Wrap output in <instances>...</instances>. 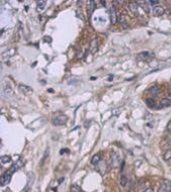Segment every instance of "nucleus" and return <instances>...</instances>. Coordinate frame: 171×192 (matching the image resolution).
Returning <instances> with one entry per match:
<instances>
[{
	"label": "nucleus",
	"instance_id": "obj_1",
	"mask_svg": "<svg viewBox=\"0 0 171 192\" xmlns=\"http://www.w3.org/2000/svg\"><path fill=\"white\" fill-rule=\"evenodd\" d=\"M18 167L19 166L17 165V163H15L14 165H12L9 170H7V171L4 173L3 176H2V178H1V185L2 186L7 185V184L10 182V180H11V175L16 171V169H18Z\"/></svg>",
	"mask_w": 171,
	"mask_h": 192
},
{
	"label": "nucleus",
	"instance_id": "obj_2",
	"mask_svg": "<svg viewBox=\"0 0 171 192\" xmlns=\"http://www.w3.org/2000/svg\"><path fill=\"white\" fill-rule=\"evenodd\" d=\"M67 116L64 114H59L57 115L56 117L53 118V120H52V123L55 125V126H61V125H64L66 124L67 122Z\"/></svg>",
	"mask_w": 171,
	"mask_h": 192
},
{
	"label": "nucleus",
	"instance_id": "obj_3",
	"mask_svg": "<svg viewBox=\"0 0 171 192\" xmlns=\"http://www.w3.org/2000/svg\"><path fill=\"white\" fill-rule=\"evenodd\" d=\"M158 192H171V181L168 179L163 180Z\"/></svg>",
	"mask_w": 171,
	"mask_h": 192
},
{
	"label": "nucleus",
	"instance_id": "obj_4",
	"mask_svg": "<svg viewBox=\"0 0 171 192\" xmlns=\"http://www.w3.org/2000/svg\"><path fill=\"white\" fill-rule=\"evenodd\" d=\"M110 20H111L112 24H115L117 22V12H116V7L112 5L110 7Z\"/></svg>",
	"mask_w": 171,
	"mask_h": 192
},
{
	"label": "nucleus",
	"instance_id": "obj_5",
	"mask_svg": "<svg viewBox=\"0 0 171 192\" xmlns=\"http://www.w3.org/2000/svg\"><path fill=\"white\" fill-rule=\"evenodd\" d=\"M164 12H165L164 7L161 6V5H156V6H153L152 13H153L154 16H161Z\"/></svg>",
	"mask_w": 171,
	"mask_h": 192
},
{
	"label": "nucleus",
	"instance_id": "obj_6",
	"mask_svg": "<svg viewBox=\"0 0 171 192\" xmlns=\"http://www.w3.org/2000/svg\"><path fill=\"white\" fill-rule=\"evenodd\" d=\"M128 9L130 10L132 14L137 15L138 14V9H139L138 2H130V3L128 4Z\"/></svg>",
	"mask_w": 171,
	"mask_h": 192
},
{
	"label": "nucleus",
	"instance_id": "obj_7",
	"mask_svg": "<svg viewBox=\"0 0 171 192\" xmlns=\"http://www.w3.org/2000/svg\"><path fill=\"white\" fill-rule=\"evenodd\" d=\"M170 105H171V100H169L168 98H165L160 101L158 108H165V107H169Z\"/></svg>",
	"mask_w": 171,
	"mask_h": 192
},
{
	"label": "nucleus",
	"instance_id": "obj_8",
	"mask_svg": "<svg viewBox=\"0 0 171 192\" xmlns=\"http://www.w3.org/2000/svg\"><path fill=\"white\" fill-rule=\"evenodd\" d=\"M138 5L142 6V8L145 12H149L150 11V4H149L148 1H142V2H138Z\"/></svg>",
	"mask_w": 171,
	"mask_h": 192
},
{
	"label": "nucleus",
	"instance_id": "obj_9",
	"mask_svg": "<svg viewBox=\"0 0 171 192\" xmlns=\"http://www.w3.org/2000/svg\"><path fill=\"white\" fill-rule=\"evenodd\" d=\"M152 56H153V54L150 53V52H148V51L139 53V57H140L141 59H143V60H148L149 58H151Z\"/></svg>",
	"mask_w": 171,
	"mask_h": 192
},
{
	"label": "nucleus",
	"instance_id": "obj_10",
	"mask_svg": "<svg viewBox=\"0 0 171 192\" xmlns=\"http://www.w3.org/2000/svg\"><path fill=\"white\" fill-rule=\"evenodd\" d=\"M97 47H98V42H97L96 39H93L90 43V50L92 53H95L97 50Z\"/></svg>",
	"mask_w": 171,
	"mask_h": 192
},
{
	"label": "nucleus",
	"instance_id": "obj_11",
	"mask_svg": "<svg viewBox=\"0 0 171 192\" xmlns=\"http://www.w3.org/2000/svg\"><path fill=\"white\" fill-rule=\"evenodd\" d=\"M101 160V155L100 154H95L93 157L91 158V164L93 165H97Z\"/></svg>",
	"mask_w": 171,
	"mask_h": 192
},
{
	"label": "nucleus",
	"instance_id": "obj_12",
	"mask_svg": "<svg viewBox=\"0 0 171 192\" xmlns=\"http://www.w3.org/2000/svg\"><path fill=\"white\" fill-rule=\"evenodd\" d=\"M4 93L6 96H12L13 95V89L10 85H6L4 87Z\"/></svg>",
	"mask_w": 171,
	"mask_h": 192
},
{
	"label": "nucleus",
	"instance_id": "obj_13",
	"mask_svg": "<svg viewBox=\"0 0 171 192\" xmlns=\"http://www.w3.org/2000/svg\"><path fill=\"white\" fill-rule=\"evenodd\" d=\"M128 183V179H127V176L122 174L120 177V185L122 186V187H125L126 185H127Z\"/></svg>",
	"mask_w": 171,
	"mask_h": 192
},
{
	"label": "nucleus",
	"instance_id": "obj_14",
	"mask_svg": "<svg viewBox=\"0 0 171 192\" xmlns=\"http://www.w3.org/2000/svg\"><path fill=\"white\" fill-rule=\"evenodd\" d=\"M150 93L152 94V95H158L159 94V92H160V88H159V86H157V85H155L153 86V87H151L150 88Z\"/></svg>",
	"mask_w": 171,
	"mask_h": 192
},
{
	"label": "nucleus",
	"instance_id": "obj_15",
	"mask_svg": "<svg viewBox=\"0 0 171 192\" xmlns=\"http://www.w3.org/2000/svg\"><path fill=\"white\" fill-rule=\"evenodd\" d=\"M146 104L149 108H154V107H156V103H155V101L152 98L146 99Z\"/></svg>",
	"mask_w": 171,
	"mask_h": 192
},
{
	"label": "nucleus",
	"instance_id": "obj_16",
	"mask_svg": "<svg viewBox=\"0 0 171 192\" xmlns=\"http://www.w3.org/2000/svg\"><path fill=\"white\" fill-rule=\"evenodd\" d=\"M163 159L166 160V161L171 160V149H168V150L164 152V154H163Z\"/></svg>",
	"mask_w": 171,
	"mask_h": 192
},
{
	"label": "nucleus",
	"instance_id": "obj_17",
	"mask_svg": "<svg viewBox=\"0 0 171 192\" xmlns=\"http://www.w3.org/2000/svg\"><path fill=\"white\" fill-rule=\"evenodd\" d=\"M11 161V157L8 156V155H4V156L1 157V163L2 164H6V163H8Z\"/></svg>",
	"mask_w": 171,
	"mask_h": 192
},
{
	"label": "nucleus",
	"instance_id": "obj_18",
	"mask_svg": "<svg viewBox=\"0 0 171 192\" xmlns=\"http://www.w3.org/2000/svg\"><path fill=\"white\" fill-rule=\"evenodd\" d=\"M45 4H46L45 1H38L37 2V10H38V11H42V10L44 9Z\"/></svg>",
	"mask_w": 171,
	"mask_h": 192
},
{
	"label": "nucleus",
	"instance_id": "obj_19",
	"mask_svg": "<svg viewBox=\"0 0 171 192\" xmlns=\"http://www.w3.org/2000/svg\"><path fill=\"white\" fill-rule=\"evenodd\" d=\"M90 5H91V7H90V14H91V13L94 11V9H95V2L91 1L90 2Z\"/></svg>",
	"mask_w": 171,
	"mask_h": 192
},
{
	"label": "nucleus",
	"instance_id": "obj_20",
	"mask_svg": "<svg viewBox=\"0 0 171 192\" xmlns=\"http://www.w3.org/2000/svg\"><path fill=\"white\" fill-rule=\"evenodd\" d=\"M148 2H149V4H150V5H155V6L158 4V1H153V0H152V1H148Z\"/></svg>",
	"mask_w": 171,
	"mask_h": 192
},
{
	"label": "nucleus",
	"instance_id": "obj_21",
	"mask_svg": "<svg viewBox=\"0 0 171 192\" xmlns=\"http://www.w3.org/2000/svg\"><path fill=\"white\" fill-rule=\"evenodd\" d=\"M143 192H154V189L153 188H147Z\"/></svg>",
	"mask_w": 171,
	"mask_h": 192
},
{
	"label": "nucleus",
	"instance_id": "obj_22",
	"mask_svg": "<svg viewBox=\"0 0 171 192\" xmlns=\"http://www.w3.org/2000/svg\"><path fill=\"white\" fill-rule=\"evenodd\" d=\"M167 130L169 131V132H171V121L168 123V125H167Z\"/></svg>",
	"mask_w": 171,
	"mask_h": 192
},
{
	"label": "nucleus",
	"instance_id": "obj_23",
	"mask_svg": "<svg viewBox=\"0 0 171 192\" xmlns=\"http://www.w3.org/2000/svg\"><path fill=\"white\" fill-rule=\"evenodd\" d=\"M112 77H113V75H110L109 76V78H108V81H112L111 79H112Z\"/></svg>",
	"mask_w": 171,
	"mask_h": 192
},
{
	"label": "nucleus",
	"instance_id": "obj_24",
	"mask_svg": "<svg viewBox=\"0 0 171 192\" xmlns=\"http://www.w3.org/2000/svg\"><path fill=\"white\" fill-rule=\"evenodd\" d=\"M168 99H169V100H171V92L169 94H168Z\"/></svg>",
	"mask_w": 171,
	"mask_h": 192
},
{
	"label": "nucleus",
	"instance_id": "obj_25",
	"mask_svg": "<svg viewBox=\"0 0 171 192\" xmlns=\"http://www.w3.org/2000/svg\"><path fill=\"white\" fill-rule=\"evenodd\" d=\"M101 4L103 5V6H105V5H106V2H104V1H101Z\"/></svg>",
	"mask_w": 171,
	"mask_h": 192
},
{
	"label": "nucleus",
	"instance_id": "obj_26",
	"mask_svg": "<svg viewBox=\"0 0 171 192\" xmlns=\"http://www.w3.org/2000/svg\"><path fill=\"white\" fill-rule=\"evenodd\" d=\"M168 14H171V7H170V9H168Z\"/></svg>",
	"mask_w": 171,
	"mask_h": 192
},
{
	"label": "nucleus",
	"instance_id": "obj_27",
	"mask_svg": "<svg viewBox=\"0 0 171 192\" xmlns=\"http://www.w3.org/2000/svg\"><path fill=\"white\" fill-rule=\"evenodd\" d=\"M79 192H84V191H82V190H80V191H79Z\"/></svg>",
	"mask_w": 171,
	"mask_h": 192
}]
</instances>
